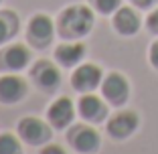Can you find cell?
I'll return each mask as SVG.
<instances>
[{
  "label": "cell",
  "instance_id": "cell-1",
  "mask_svg": "<svg viewBox=\"0 0 158 154\" xmlns=\"http://www.w3.org/2000/svg\"><path fill=\"white\" fill-rule=\"evenodd\" d=\"M93 23H95V14L89 6L85 4H71L59 14L57 20V31L61 39L65 41H77L83 39L85 35L91 33Z\"/></svg>",
  "mask_w": 158,
  "mask_h": 154
},
{
  "label": "cell",
  "instance_id": "cell-2",
  "mask_svg": "<svg viewBox=\"0 0 158 154\" xmlns=\"http://www.w3.org/2000/svg\"><path fill=\"white\" fill-rule=\"evenodd\" d=\"M51 124H47L39 118L27 116L16 124V134L28 146H43L51 140Z\"/></svg>",
  "mask_w": 158,
  "mask_h": 154
},
{
  "label": "cell",
  "instance_id": "cell-3",
  "mask_svg": "<svg viewBox=\"0 0 158 154\" xmlns=\"http://www.w3.org/2000/svg\"><path fill=\"white\" fill-rule=\"evenodd\" d=\"M67 142L79 154H95L99 150V146H102V138H99L98 130L87 126V124L71 126L69 134H67Z\"/></svg>",
  "mask_w": 158,
  "mask_h": 154
},
{
  "label": "cell",
  "instance_id": "cell-4",
  "mask_svg": "<svg viewBox=\"0 0 158 154\" xmlns=\"http://www.w3.org/2000/svg\"><path fill=\"white\" fill-rule=\"evenodd\" d=\"M99 89H102L103 99H106L110 106L120 107L130 99V81H128L126 75L118 73V71L107 73L106 77H103L102 85H99Z\"/></svg>",
  "mask_w": 158,
  "mask_h": 154
},
{
  "label": "cell",
  "instance_id": "cell-5",
  "mask_svg": "<svg viewBox=\"0 0 158 154\" xmlns=\"http://www.w3.org/2000/svg\"><path fill=\"white\" fill-rule=\"evenodd\" d=\"M140 126V116L134 110H122V112L114 114L110 120L106 122V130L112 140H128Z\"/></svg>",
  "mask_w": 158,
  "mask_h": 154
},
{
  "label": "cell",
  "instance_id": "cell-6",
  "mask_svg": "<svg viewBox=\"0 0 158 154\" xmlns=\"http://www.w3.org/2000/svg\"><path fill=\"white\" fill-rule=\"evenodd\" d=\"M53 35H55V24H53V19L49 14L37 12L31 16L28 27H27V37L33 47H37V49L49 47L53 41Z\"/></svg>",
  "mask_w": 158,
  "mask_h": 154
},
{
  "label": "cell",
  "instance_id": "cell-7",
  "mask_svg": "<svg viewBox=\"0 0 158 154\" xmlns=\"http://www.w3.org/2000/svg\"><path fill=\"white\" fill-rule=\"evenodd\" d=\"M103 71L95 63H81L71 73V87L79 94H91L102 85Z\"/></svg>",
  "mask_w": 158,
  "mask_h": 154
},
{
  "label": "cell",
  "instance_id": "cell-8",
  "mask_svg": "<svg viewBox=\"0 0 158 154\" xmlns=\"http://www.w3.org/2000/svg\"><path fill=\"white\" fill-rule=\"evenodd\" d=\"M31 79L35 81L43 94H53L61 85V71L57 65H53L51 61L41 59L31 67Z\"/></svg>",
  "mask_w": 158,
  "mask_h": 154
},
{
  "label": "cell",
  "instance_id": "cell-9",
  "mask_svg": "<svg viewBox=\"0 0 158 154\" xmlns=\"http://www.w3.org/2000/svg\"><path fill=\"white\" fill-rule=\"evenodd\" d=\"M75 114H77V107L71 102V98L61 95V98H57L51 106L47 107V122L55 130H67V128L73 126Z\"/></svg>",
  "mask_w": 158,
  "mask_h": 154
},
{
  "label": "cell",
  "instance_id": "cell-10",
  "mask_svg": "<svg viewBox=\"0 0 158 154\" xmlns=\"http://www.w3.org/2000/svg\"><path fill=\"white\" fill-rule=\"evenodd\" d=\"M107 106L110 103L103 98L91 94H81L77 102V114L79 118L87 124H102L103 120H107Z\"/></svg>",
  "mask_w": 158,
  "mask_h": 154
},
{
  "label": "cell",
  "instance_id": "cell-11",
  "mask_svg": "<svg viewBox=\"0 0 158 154\" xmlns=\"http://www.w3.org/2000/svg\"><path fill=\"white\" fill-rule=\"evenodd\" d=\"M28 94L27 81L16 73H4L0 75V103L4 106H14L23 102Z\"/></svg>",
  "mask_w": 158,
  "mask_h": 154
},
{
  "label": "cell",
  "instance_id": "cell-12",
  "mask_svg": "<svg viewBox=\"0 0 158 154\" xmlns=\"http://www.w3.org/2000/svg\"><path fill=\"white\" fill-rule=\"evenodd\" d=\"M31 63V49L23 43H14L8 45L0 51V69L8 71V73H16L28 67Z\"/></svg>",
  "mask_w": 158,
  "mask_h": 154
},
{
  "label": "cell",
  "instance_id": "cell-13",
  "mask_svg": "<svg viewBox=\"0 0 158 154\" xmlns=\"http://www.w3.org/2000/svg\"><path fill=\"white\" fill-rule=\"evenodd\" d=\"M112 27L122 37H134L140 31V27H142V20H140V14L136 12L134 8H130V6H120L112 16Z\"/></svg>",
  "mask_w": 158,
  "mask_h": 154
},
{
  "label": "cell",
  "instance_id": "cell-14",
  "mask_svg": "<svg viewBox=\"0 0 158 154\" xmlns=\"http://www.w3.org/2000/svg\"><path fill=\"white\" fill-rule=\"evenodd\" d=\"M85 53H87V47L85 43L81 41H65L55 47V61L61 67H77L81 61H83Z\"/></svg>",
  "mask_w": 158,
  "mask_h": 154
},
{
  "label": "cell",
  "instance_id": "cell-15",
  "mask_svg": "<svg viewBox=\"0 0 158 154\" xmlns=\"http://www.w3.org/2000/svg\"><path fill=\"white\" fill-rule=\"evenodd\" d=\"M16 14L10 12V10H4L0 12V45H4L8 39H12L16 35Z\"/></svg>",
  "mask_w": 158,
  "mask_h": 154
},
{
  "label": "cell",
  "instance_id": "cell-16",
  "mask_svg": "<svg viewBox=\"0 0 158 154\" xmlns=\"http://www.w3.org/2000/svg\"><path fill=\"white\" fill-rule=\"evenodd\" d=\"M19 134L12 132H2L0 134V154H23V144H20Z\"/></svg>",
  "mask_w": 158,
  "mask_h": 154
},
{
  "label": "cell",
  "instance_id": "cell-17",
  "mask_svg": "<svg viewBox=\"0 0 158 154\" xmlns=\"http://www.w3.org/2000/svg\"><path fill=\"white\" fill-rule=\"evenodd\" d=\"M99 14H114L122 6V0H89Z\"/></svg>",
  "mask_w": 158,
  "mask_h": 154
},
{
  "label": "cell",
  "instance_id": "cell-18",
  "mask_svg": "<svg viewBox=\"0 0 158 154\" xmlns=\"http://www.w3.org/2000/svg\"><path fill=\"white\" fill-rule=\"evenodd\" d=\"M146 28H148V33H152V35L158 37V6L148 14V19H146Z\"/></svg>",
  "mask_w": 158,
  "mask_h": 154
},
{
  "label": "cell",
  "instance_id": "cell-19",
  "mask_svg": "<svg viewBox=\"0 0 158 154\" xmlns=\"http://www.w3.org/2000/svg\"><path fill=\"white\" fill-rule=\"evenodd\" d=\"M148 61H150V65L158 71V39L150 45V49H148Z\"/></svg>",
  "mask_w": 158,
  "mask_h": 154
},
{
  "label": "cell",
  "instance_id": "cell-20",
  "mask_svg": "<svg viewBox=\"0 0 158 154\" xmlns=\"http://www.w3.org/2000/svg\"><path fill=\"white\" fill-rule=\"evenodd\" d=\"M41 154H67V152H65V148L59 146V144H45L41 148Z\"/></svg>",
  "mask_w": 158,
  "mask_h": 154
},
{
  "label": "cell",
  "instance_id": "cell-21",
  "mask_svg": "<svg viewBox=\"0 0 158 154\" xmlns=\"http://www.w3.org/2000/svg\"><path fill=\"white\" fill-rule=\"evenodd\" d=\"M130 2L136 6V8H140V10H150V8L156 6L158 0H130Z\"/></svg>",
  "mask_w": 158,
  "mask_h": 154
},
{
  "label": "cell",
  "instance_id": "cell-22",
  "mask_svg": "<svg viewBox=\"0 0 158 154\" xmlns=\"http://www.w3.org/2000/svg\"><path fill=\"white\" fill-rule=\"evenodd\" d=\"M0 2H2V0H0Z\"/></svg>",
  "mask_w": 158,
  "mask_h": 154
}]
</instances>
